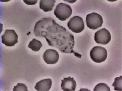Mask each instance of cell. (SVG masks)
I'll return each instance as SVG.
<instances>
[{
  "label": "cell",
  "instance_id": "3957f363",
  "mask_svg": "<svg viewBox=\"0 0 122 91\" xmlns=\"http://www.w3.org/2000/svg\"><path fill=\"white\" fill-rule=\"evenodd\" d=\"M107 56L108 53L106 49L102 47H94L90 52V57L92 60L97 63L104 62Z\"/></svg>",
  "mask_w": 122,
  "mask_h": 91
},
{
  "label": "cell",
  "instance_id": "5bb4252c",
  "mask_svg": "<svg viewBox=\"0 0 122 91\" xmlns=\"http://www.w3.org/2000/svg\"><path fill=\"white\" fill-rule=\"evenodd\" d=\"M94 91L97 90H107L110 91V87L108 86L107 84L105 83H98L95 87L94 89L93 90Z\"/></svg>",
  "mask_w": 122,
  "mask_h": 91
},
{
  "label": "cell",
  "instance_id": "52a82bcc",
  "mask_svg": "<svg viewBox=\"0 0 122 91\" xmlns=\"http://www.w3.org/2000/svg\"><path fill=\"white\" fill-rule=\"evenodd\" d=\"M111 40V35L108 30L103 28L95 32L94 40L97 43L102 45L108 44Z\"/></svg>",
  "mask_w": 122,
  "mask_h": 91
},
{
  "label": "cell",
  "instance_id": "8992f818",
  "mask_svg": "<svg viewBox=\"0 0 122 91\" xmlns=\"http://www.w3.org/2000/svg\"><path fill=\"white\" fill-rule=\"evenodd\" d=\"M69 29L75 33L82 32L85 27L84 23L82 18L79 16L72 17L68 23Z\"/></svg>",
  "mask_w": 122,
  "mask_h": 91
},
{
  "label": "cell",
  "instance_id": "30bf717a",
  "mask_svg": "<svg viewBox=\"0 0 122 91\" xmlns=\"http://www.w3.org/2000/svg\"><path fill=\"white\" fill-rule=\"evenodd\" d=\"M52 81L51 79H44L36 83L34 88L38 91H49L51 88Z\"/></svg>",
  "mask_w": 122,
  "mask_h": 91
},
{
  "label": "cell",
  "instance_id": "4fadbf2b",
  "mask_svg": "<svg viewBox=\"0 0 122 91\" xmlns=\"http://www.w3.org/2000/svg\"><path fill=\"white\" fill-rule=\"evenodd\" d=\"M122 76H120L119 77L116 78L114 80L113 83L112 84V86L114 87V90L117 91L122 90Z\"/></svg>",
  "mask_w": 122,
  "mask_h": 91
},
{
  "label": "cell",
  "instance_id": "7a4b0ae2",
  "mask_svg": "<svg viewBox=\"0 0 122 91\" xmlns=\"http://www.w3.org/2000/svg\"><path fill=\"white\" fill-rule=\"evenodd\" d=\"M54 14L59 20L64 21L70 17L72 14V9L69 5L61 3L56 6Z\"/></svg>",
  "mask_w": 122,
  "mask_h": 91
},
{
  "label": "cell",
  "instance_id": "ba28073f",
  "mask_svg": "<svg viewBox=\"0 0 122 91\" xmlns=\"http://www.w3.org/2000/svg\"><path fill=\"white\" fill-rule=\"evenodd\" d=\"M43 59L45 62L48 64H54L58 62L59 54L55 50L47 49L43 54Z\"/></svg>",
  "mask_w": 122,
  "mask_h": 91
},
{
  "label": "cell",
  "instance_id": "277c9868",
  "mask_svg": "<svg viewBox=\"0 0 122 91\" xmlns=\"http://www.w3.org/2000/svg\"><path fill=\"white\" fill-rule=\"evenodd\" d=\"M86 23L89 28L92 30L97 29L102 26L103 18L98 13H92L87 15Z\"/></svg>",
  "mask_w": 122,
  "mask_h": 91
},
{
  "label": "cell",
  "instance_id": "7c38bea8",
  "mask_svg": "<svg viewBox=\"0 0 122 91\" xmlns=\"http://www.w3.org/2000/svg\"><path fill=\"white\" fill-rule=\"evenodd\" d=\"M42 46V43L36 40L35 38H33L29 44L28 47L31 49L34 52H37L39 51L41 47Z\"/></svg>",
  "mask_w": 122,
  "mask_h": 91
},
{
  "label": "cell",
  "instance_id": "9a60e30c",
  "mask_svg": "<svg viewBox=\"0 0 122 91\" xmlns=\"http://www.w3.org/2000/svg\"><path fill=\"white\" fill-rule=\"evenodd\" d=\"M13 91H28V88L26 86V85L23 83H18L17 85L14 86Z\"/></svg>",
  "mask_w": 122,
  "mask_h": 91
},
{
  "label": "cell",
  "instance_id": "8fae6325",
  "mask_svg": "<svg viewBox=\"0 0 122 91\" xmlns=\"http://www.w3.org/2000/svg\"><path fill=\"white\" fill-rule=\"evenodd\" d=\"M56 1L54 0H41L39 2V8L45 12L52 10Z\"/></svg>",
  "mask_w": 122,
  "mask_h": 91
},
{
  "label": "cell",
  "instance_id": "2e32d148",
  "mask_svg": "<svg viewBox=\"0 0 122 91\" xmlns=\"http://www.w3.org/2000/svg\"><path fill=\"white\" fill-rule=\"evenodd\" d=\"M23 2L25 4H27V5H34L37 3V0H23Z\"/></svg>",
  "mask_w": 122,
  "mask_h": 91
},
{
  "label": "cell",
  "instance_id": "6da1fadb",
  "mask_svg": "<svg viewBox=\"0 0 122 91\" xmlns=\"http://www.w3.org/2000/svg\"><path fill=\"white\" fill-rule=\"evenodd\" d=\"M34 33L36 37L45 38L50 46L56 47L62 53H73L81 58L82 55L73 50L74 35L51 17L44 18L36 22Z\"/></svg>",
  "mask_w": 122,
  "mask_h": 91
},
{
  "label": "cell",
  "instance_id": "5b68a950",
  "mask_svg": "<svg viewBox=\"0 0 122 91\" xmlns=\"http://www.w3.org/2000/svg\"><path fill=\"white\" fill-rule=\"evenodd\" d=\"M1 38L2 43L7 46H13L18 43V35L13 30H6Z\"/></svg>",
  "mask_w": 122,
  "mask_h": 91
},
{
  "label": "cell",
  "instance_id": "9c48e42d",
  "mask_svg": "<svg viewBox=\"0 0 122 91\" xmlns=\"http://www.w3.org/2000/svg\"><path fill=\"white\" fill-rule=\"evenodd\" d=\"M61 88L64 91H74L77 86L76 81L74 78H71L70 76L68 78H64L61 80Z\"/></svg>",
  "mask_w": 122,
  "mask_h": 91
}]
</instances>
